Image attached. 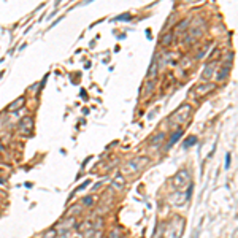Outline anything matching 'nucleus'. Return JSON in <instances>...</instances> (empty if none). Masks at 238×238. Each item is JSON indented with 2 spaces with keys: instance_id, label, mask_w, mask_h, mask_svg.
<instances>
[{
  "instance_id": "15",
  "label": "nucleus",
  "mask_w": 238,
  "mask_h": 238,
  "mask_svg": "<svg viewBox=\"0 0 238 238\" xmlns=\"http://www.w3.org/2000/svg\"><path fill=\"white\" fill-rule=\"evenodd\" d=\"M186 26H187V21H183L181 24H178V27H176V30H178V33H181L183 30L186 29Z\"/></svg>"
},
{
  "instance_id": "20",
  "label": "nucleus",
  "mask_w": 238,
  "mask_h": 238,
  "mask_svg": "<svg viewBox=\"0 0 238 238\" xmlns=\"http://www.w3.org/2000/svg\"><path fill=\"white\" fill-rule=\"evenodd\" d=\"M100 186H102V183H97V184H95V186L92 187V191H97V189H99V187H100Z\"/></svg>"
},
{
  "instance_id": "7",
  "label": "nucleus",
  "mask_w": 238,
  "mask_h": 238,
  "mask_svg": "<svg viewBox=\"0 0 238 238\" xmlns=\"http://www.w3.org/2000/svg\"><path fill=\"white\" fill-rule=\"evenodd\" d=\"M214 67H216V64H210L208 67L205 68V72H203V79H210V76H211V73H213V70H214Z\"/></svg>"
},
{
  "instance_id": "14",
  "label": "nucleus",
  "mask_w": 238,
  "mask_h": 238,
  "mask_svg": "<svg viewBox=\"0 0 238 238\" xmlns=\"http://www.w3.org/2000/svg\"><path fill=\"white\" fill-rule=\"evenodd\" d=\"M164 136H165L164 133H159L157 136H154V138H153V145H159L160 143L159 140H164Z\"/></svg>"
},
{
  "instance_id": "23",
  "label": "nucleus",
  "mask_w": 238,
  "mask_h": 238,
  "mask_svg": "<svg viewBox=\"0 0 238 238\" xmlns=\"http://www.w3.org/2000/svg\"><path fill=\"white\" fill-rule=\"evenodd\" d=\"M2 149H3V146H2V145H0V151H2Z\"/></svg>"
},
{
  "instance_id": "8",
  "label": "nucleus",
  "mask_w": 238,
  "mask_h": 238,
  "mask_svg": "<svg viewBox=\"0 0 238 238\" xmlns=\"http://www.w3.org/2000/svg\"><path fill=\"white\" fill-rule=\"evenodd\" d=\"M156 72H157V62H156V59H154V60H153V64H151L149 72H148V76H149V78H153Z\"/></svg>"
},
{
  "instance_id": "18",
  "label": "nucleus",
  "mask_w": 238,
  "mask_h": 238,
  "mask_svg": "<svg viewBox=\"0 0 238 238\" xmlns=\"http://www.w3.org/2000/svg\"><path fill=\"white\" fill-rule=\"evenodd\" d=\"M230 167V154L225 156V168H229Z\"/></svg>"
},
{
  "instance_id": "13",
  "label": "nucleus",
  "mask_w": 238,
  "mask_h": 238,
  "mask_svg": "<svg viewBox=\"0 0 238 238\" xmlns=\"http://www.w3.org/2000/svg\"><path fill=\"white\" fill-rule=\"evenodd\" d=\"M170 42H171V33L164 35V37H162V44H168Z\"/></svg>"
},
{
  "instance_id": "12",
  "label": "nucleus",
  "mask_w": 238,
  "mask_h": 238,
  "mask_svg": "<svg viewBox=\"0 0 238 238\" xmlns=\"http://www.w3.org/2000/svg\"><path fill=\"white\" fill-rule=\"evenodd\" d=\"M208 89H211V86H210V84H206V86H199V87H197V90H199V94H205Z\"/></svg>"
},
{
  "instance_id": "11",
  "label": "nucleus",
  "mask_w": 238,
  "mask_h": 238,
  "mask_svg": "<svg viewBox=\"0 0 238 238\" xmlns=\"http://www.w3.org/2000/svg\"><path fill=\"white\" fill-rule=\"evenodd\" d=\"M56 234H57V230L53 229V230H48L46 234L43 235V238H56Z\"/></svg>"
},
{
  "instance_id": "4",
  "label": "nucleus",
  "mask_w": 238,
  "mask_h": 238,
  "mask_svg": "<svg viewBox=\"0 0 238 238\" xmlns=\"http://www.w3.org/2000/svg\"><path fill=\"white\" fill-rule=\"evenodd\" d=\"M73 224H75V217H70L68 219V222L67 221H64L62 224H60L59 227H57V230L60 232V234H65V232H67L70 227H73Z\"/></svg>"
},
{
  "instance_id": "21",
  "label": "nucleus",
  "mask_w": 238,
  "mask_h": 238,
  "mask_svg": "<svg viewBox=\"0 0 238 238\" xmlns=\"http://www.w3.org/2000/svg\"><path fill=\"white\" fill-rule=\"evenodd\" d=\"M62 238H68V235H65V234H64V235H62Z\"/></svg>"
},
{
  "instance_id": "9",
  "label": "nucleus",
  "mask_w": 238,
  "mask_h": 238,
  "mask_svg": "<svg viewBox=\"0 0 238 238\" xmlns=\"http://www.w3.org/2000/svg\"><path fill=\"white\" fill-rule=\"evenodd\" d=\"M195 143H197V138H195V136H189V138H187V140L184 141V145H183V146H184V148H189V146L195 145Z\"/></svg>"
},
{
  "instance_id": "5",
  "label": "nucleus",
  "mask_w": 238,
  "mask_h": 238,
  "mask_svg": "<svg viewBox=\"0 0 238 238\" xmlns=\"http://www.w3.org/2000/svg\"><path fill=\"white\" fill-rule=\"evenodd\" d=\"M181 133H183V130H181V129H179V130H176V132H175L173 135H171V138H170V143H168V146H167V148H171V146H173V145L176 143V140H178L179 136H181Z\"/></svg>"
},
{
  "instance_id": "22",
  "label": "nucleus",
  "mask_w": 238,
  "mask_h": 238,
  "mask_svg": "<svg viewBox=\"0 0 238 238\" xmlns=\"http://www.w3.org/2000/svg\"><path fill=\"white\" fill-rule=\"evenodd\" d=\"M3 183H5V181H3V179H0V184H3Z\"/></svg>"
},
{
  "instance_id": "19",
  "label": "nucleus",
  "mask_w": 238,
  "mask_h": 238,
  "mask_svg": "<svg viewBox=\"0 0 238 238\" xmlns=\"http://www.w3.org/2000/svg\"><path fill=\"white\" fill-rule=\"evenodd\" d=\"M87 184H89V181H86V183H84V184H81V186H79V187H78V189L75 191V192H79V191H83V189H84V187L87 186Z\"/></svg>"
},
{
  "instance_id": "3",
  "label": "nucleus",
  "mask_w": 238,
  "mask_h": 238,
  "mask_svg": "<svg viewBox=\"0 0 238 238\" xmlns=\"http://www.w3.org/2000/svg\"><path fill=\"white\" fill-rule=\"evenodd\" d=\"M19 129H21V132L22 133H29L30 132V129H32V118H24L22 121H21V124H19Z\"/></svg>"
},
{
  "instance_id": "1",
  "label": "nucleus",
  "mask_w": 238,
  "mask_h": 238,
  "mask_svg": "<svg viewBox=\"0 0 238 238\" xmlns=\"http://www.w3.org/2000/svg\"><path fill=\"white\" fill-rule=\"evenodd\" d=\"M145 162H146V159H143V157L133 159L132 162H129V164L124 167L122 171H124V173H133V171H136V170H140V168H141V165H143Z\"/></svg>"
},
{
  "instance_id": "16",
  "label": "nucleus",
  "mask_w": 238,
  "mask_h": 238,
  "mask_svg": "<svg viewBox=\"0 0 238 238\" xmlns=\"http://www.w3.org/2000/svg\"><path fill=\"white\" fill-rule=\"evenodd\" d=\"M127 19H130V14H122V16H118L114 21H127Z\"/></svg>"
},
{
  "instance_id": "10",
  "label": "nucleus",
  "mask_w": 238,
  "mask_h": 238,
  "mask_svg": "<svg viewBox=\"0 0 238 238\" xmlns=\"http://www.w3.org/2000/svg\"><path fill=\"white\" fill-rule=\"evenodd\" d=\"M22 102H24V97H19V99H18V102H13V105H10V106H8V108H10V110H14V108H19V106H21V105H22Z\"/></svg>"
},
{
  "instance_id": "6",
  "label": "nucleus",
  "mask_w": 238,
  "mask_h": 238,
  "mask_svg": "<svg viewBox=\"0 0 238 238\" xmlns=\"http://www.w3.org/2000/svg\"><path fill=\"white\" fill-rule=\"evenodd\" d=\"M227 73H229V64H225V67L221 70V72H217V75H216V79L219 81V79H224L225 76H227Z\"/></svg>"
},
{
  "instance_id": "17",
  "label": "nucleus",
  "mask_w": 238,
  "mask_h": 238,
  "mask_svg": "<svg viewBox=\"0 0 238 238\" xmlns=\"http://www.w3.org/2000/svg\"><path fill=\"white\" fill-rule=\"evenodd\" d=\"M83 203H84L86 206H89L90 203H92V197H90V195H89V197H84V199H83Z\"/></svg>"
},
{
  "instance_id": "2",
  "label": "nucleus",
  "mask_w": 238,
  "mask_h": 238,
  "mask_svg": "<svg viewBox=\"0 0 238 238\" xmlns=\"http://www.w3.org/2000/svg\"><path fill=\"white\" fill-rule=\"evenodd\" d=\"M187 178H189V173H187L186 170H183V171H181V173H179V175L175 178V181H173V183H175V186H176V187L184 186V184L187 183Z\"/></svg>"
}]
</instances>
